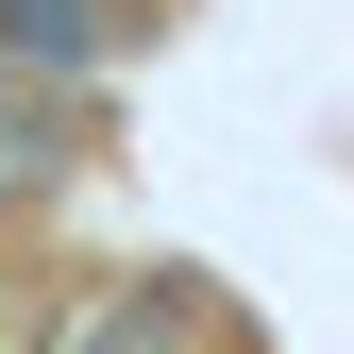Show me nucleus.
I'll return each mask as SVG.
<instances>
[{
	"mask_svg": "<svg viewBox=\"0 0 354 354\" xmlns=\"http://www.w3.org/2000/svg\"><path fill=\"white\" fill-rule=\"evenodd\" d=\"M51 169H68V118H51V84H34V68H0V203H34Z\"/></svg>",
	"mask_w": 354,
	"mask_h": 354,
	"instance_id": "obj_1",
	"label": "nucleus"
},
{
	"mask_svg": "<svg viewBox=\"0 0 354 354\" xmlns=\"http://www.w3.org/2000/svg\"><path fill=\"white\" fill-rule=\"evenodd\" d=\"M169 337H186V287H118L102 321L68 337V354H169Z\"/></svg>",
	"mask_w": 354,
	"mask_h": 354,
	"instance_id": "obj_2",
	"label": "nucleus"
}]
</instances>
